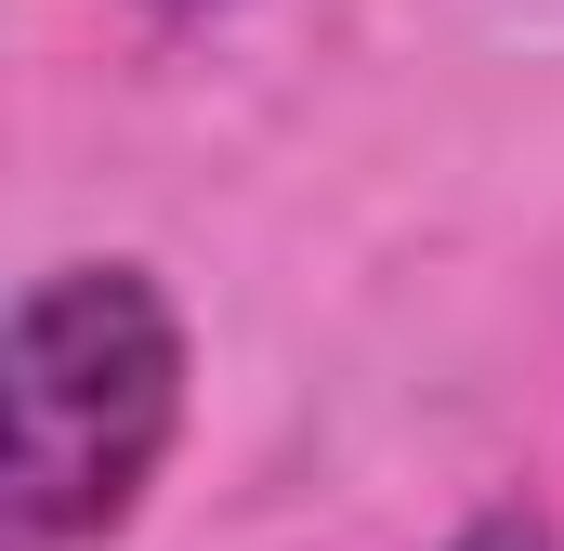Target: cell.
I'll use <instances>...</instances> for the list:
<instances>
[{
	"label": "cell",
	"mask_w": 564,
	"mask_h": 551,
	"mask_svg": "<svg viewBox=\"0 0 564 551\" xmlns=\"http://www.w3.org/2000/svg\"><path fill=\"white\" fill-rule=\"evenodd\" d=\"M197 328L171 276L79 250L13 289L0 328V551H119L184 446Z\"/></svg>",
	"instance_id": "obj_1"
},
{
	"label": "cell",
	"mask_w": 564,
	"mask_h": 551,
	"mask_svg": "<svg viewBox=\"0 0 564 551\" xmlns=\"http://www.w3.org/2000/svg\"><path fill=\"white\" fill-rule=\"evenodd\" d=\"M433 551H552V512L539 499H486V512H459Z\"/></svg>",
	"instance_id": "obj_2"
},
{
	"label": "cell",
	"mask_w": 564,
	"mask_h": 551,
	"mask_svg": "<svg viewBox=\"0 0 564 551\" xmlns=\"http://www.w3.org/2000/svg\"><path fill=\"white\" fill-rule=\"evenodd\" d=\"M144 26H224V13H237V0H132Z\"/></svg>",
	"instance_id": "obj_3"
}]
</instances>
